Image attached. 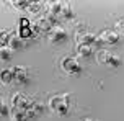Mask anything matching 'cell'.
Returning a JSON list of instances; mask_svg holds the SVG:
<instances>
[{"instance_id": "6da1fadb", "label": "cell", "mask_w": 124, "mask_h": 121, "mask_svg": "<svg viewBox=\"0 0 124 121\" xmlns=\"http://www.w3.org/2000/svg\"><path fill=\"white\" fill-rule=\"evenodd\" d=\"M70 95L69 93H61V95H56V97H51L49 98V106L51 110L57 113L61 116H67L70 113Z\"/></svg>"}, {"instance_id": "7a4b0ae2", "label": "cell", "mask_w": 124, "mask_h": 121, "mask_svg": "<svg viewBox=\"0 0 124 121\" xmlns=\"http://www.w3.org/2000/svg\"><path fill=\"white\" fill-rule=\"evenodd\" d=\"M61 67L65 74H69V75H80L82 70H83L82 64L75 57H64L62 62H61Z\"/></svg>"}, {"instance_id": "3957f363", "label": "cell", "mask_w": 124, "mask_h": 121, "mask_svg": "<svg viewBox=\"0 0 124 121\" xmlns=\"http://www.w3.org/2000/svg\"><path fill=\"white\" fill-rule=\"evenodd\" d=\"M47 39L52 44H61V43H64L67 39V33H65V30L61 25H56L47 31Z\"/></svg>"}, {"instance_id": "277c9868", "label": "cell", "mask_w": 124, "mask_h": 121, "mask_svg": "<svg viewBox=\"0 0 124 121\" xmlns=\"http://www.w3.org/2000/svg\"><path fill=\"white\" fill-rule=\"evenodd\" d=\"M98 61L101 64H106L108 67H113V69H116L121 65V59L116 56V54H113L109 51H101L98 54Z\"/></svg>"}, {"instance_id": "5b68a950", "label": "cell", "mask_w": 124, "mask_h": 121, "mask_svg": "<svg viewBox=\"0 0 124 121\" xmlns=\"http://www.w3.org/2000/svg\"><path fill=\"white\" fill-rule=\"evenodd\" d=\"M13 72V80L16 83H21V85H26L30 82V72L26 67H21V65H16L12 69Z\"/></svg>"}, {"instance_id": "8992f818", "label": "cell", "mask_w": 124, "mask_h": 121, "mask_svg": "<svg viewBox=\"0 0 124 121\" xmlns=\"http://www.w3.org/2000/svg\"><path fill=\"white\" fill-rule=\"evenodd\" d=\"M119 33L114 30H105L98 34V41L100 43H105V44H116L119 41Z\"/></svg>"}, {"instance_id": "52a82bcc", "label": "cell", "mask_w": 124, "mask_h": 121, "mask_svg": "<svg viewBox=\"0 0 124 121\" xmlns=\"http://www.w3.org/2000/svg\"><path fill=\"white\" fill-rule=\"evenodd\" d=\"M44 111V105L41 102H38V100H34V98H31L30 105H28V108H26V113H28V116L30 118H36V116L43 115Z\"/></svg>"}, {"instance_id": "ba28073f", "label": "cell", "mask_w": 124, "mask_h": 121, "mask_svg": "<svg viewBox=\"0 0 124 121\" xmlns=\"http://www.w3.org/2000/svg\"><path fill=\"white\" fill-rule=\"evenodd\" d=\"M31 98L30 97H26L25 93H15L12 97V105L13 108H28V105H30Z\"/></svg>"}, {"instance_id": "9c48e42d", "label": "cell", "mask_w": 124, "mask_h": 121, "mask_svg": "<svg viewBox=\"0 0 124 121\" xmlns=\"http://www.w3.org/2000/svg\"><path fill=\"white\" fill-rule=\"evenodd\" d=\"M77 44H88L92 46L93 43H100L98 36H95L92 33H77Z\"/></svg>"}, {"instance_id": "30bf717a", "label": "cell", "mask_w": 124, "mask_h": 121, "mask_svg": "<svg viewBox=\"0 0 124 121\" xmlns=\"http://www.w3.org/2000/svg\"><path fill=\"white\" fill-rule=\"evenodd\" d=\"M10 118H12V121H26V120H30V116H28V113H26L25 108H12Z\"/></svg>"}, {"instance_id": "8fae6325", "label": "cell", "mask_w": 124, "mask_h": 121, "mask_svg": "<svg viewBox=\"0 0 124 121\" xmlns=\"http://www.w3.org/2000/svg\"><path fill=\"white\" fill-rule=\"evenodd\" d=\"M72 18H74L72 5H70V3H62L61 12H59V20H72Z\"/></svg>"}, {"instance_id": "7c38bea8", "label": "cell", "mask_w": 124, "mask_h": 121, "mask_svg": "<svg viewBox=\"0 0 124 121\" xmlns=\"http://www.w3.org/2000/svg\"><path fill=\"white\" fill-rule=\"evenodd\" d=\"M77 54L80 57H90L93 54V48L88 44H77Z\"/></svg>"}, {"instance_id": "4fadbf2b", "label": "cell", "mask_w": 124, "mask_h": 121, "mask_svg": "<svg viewBox=\"0 0 124 121\" xmlns=\"http://www.w3.org/2000/svg\"><path fill=\"white\" fill-rule=\"evenodd\" d=\"M2 82L3 83H8L10 80H13V72L12 69H5V70H2Z\"/></svg>"}, {"instance_id": "5bb4252c", "label": "cell", "mask_w": 124, "mask_h": 121, "mask_svg": "<svg viewBox=\"0 0 124 121\" xmlns=\"http://www.w3.org/2000/svg\"><path fill=\"white\" fill-rule=\"evenodd\" d=\"M12 48L10 46H2V61H8L12 57Z\"/></svg>"}, {"instance_id": "9a60e30c", "label": "cell", "mask_w": 124, "mask_h": 121, "mask_svg": "<svg viewBox=\"0 0 124 121\" xmlns=\"http://www.w3.org/2000/svg\"><path fill=\"white\" fill-rule=\"evenodd\" d=\"M31 13H39L41 12V3L39 2H30V8H28Z\"/></svg>"}, {"instance_id": "2e32d148", "label": "cell", "mask_w": 124, "mask_h": 121, "mask_svg": "<svg viewBox=\"0 0 124 121\" xmlns=\"http://www.w3.org/2000/svg\"><path fill=\"white\" fill-rule=\"evenodd\" d=\"M116 30H118L119 36H123V38H124V18L119 20L118 23H116Z\"/></svg>"}, {"instance_id": "e0dca14e", "label": "cell", "mask_w": 124, "mask_h": 121, "mask_svg": "<svg viewBox=\"0 0 124 121\" xmlns=\"http://www.w3.org/2000/svg\"><path fill=\"white\" fill-rule=\"evenodd\" d=\"M0 113H2V116H10L12 110H8L7 103H3V102H2V106H0Z\"/></svg>"}, {"instance_id": "ac0fdd59", "label": "cell", "mask_w": 124, "mask_h": 121, "mask_svg": "<svg viewBox=\"0 0 124 121\" xmlns=\"http://www.w3.org/2000/svg\"><path fill=\"white\" fill-rule=\"evenodd\" d=\"M15 8H30V2H12Z\"/></svg>"}, {"instance_id": "d6986e66", "label": "cell", "mask_w": 124, "mask_h": 121, "mask_svg": "<svg viewBox=\"0 0 124 121\" xmlns=\"http://www.w3.org/2000/svg\"><path fill=\"white\" fill-rule=\"evenodd\" d=\"M83 121H95V120H92V118H85Z\"/></svg>"}]
</instances>
